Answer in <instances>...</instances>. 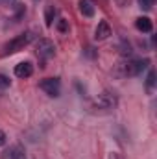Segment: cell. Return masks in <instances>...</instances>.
Masks as SVG:
<instances>
[{"label":"cell","instance_id":"13","mask_svg":"<svg viewBox=\"0 0 157 159\" xmlns=\"http://www.w3.org/2000/svg\"><path fill=\"white\" fill-rule=\"evenodd\" d=\"M154 83H155V74L150 70V74H148V80H146V89H148V91H152V89H154Z\"/></svg>","mask_w":157,"mask_h":159},{"label":"cell","instance_id":"4","mask_svg":"<svg viewBox=\"0 0 157 159\" xmlns=\"http://www.w3.org/2000/svg\"><path fill=\"white\" fill-rule=\"evenodd\" d=\"M39 85L48 96H54V98H56V96H59V93H61V83H59L57 78H44Z\"/></svg>","mask_w":157,"mask_h":159},{"label":"cell","instance_id":"17","mask_svg":"<svg viewBox=\"0 0 157 159\" xmlns=\"http://www.w3.org/2000/svg\"><path fill=\"white\" fill-rule=\"evenodd\" d=\"M107 159H124L120 154H117V152H111L109 156H107Z\"/></svg>","mask_w":157,"mask_h":159},{"label":"cell","instance_id":"12","mask_svg":"<svg viewBox=\"0 0 157 159\" xmlns=\"http://www.w3.org/2000/svg\"><path fill=\"white\" fill-rule=\"evenodd\" d=\"M57 30H59L61 34H67V32H69V20L59 19V22H57Z\"/></svg>","mask_w":157,"mask_h":159},{"label":"cell","instance_id":"5","mask_svg":"<svg viewBox=\"0 0 157 159\" xmlns=\"http://www.w3.org/2000/svg\"><path fill=\"white\" fill-rule=\"evenodd\" d=\"M37 54H39L43 59H48V57H54V54H56V46H54V43L48 39H41L37 43Z\"/></svg>","mask_w":157,"mask_h":159},{"label":"cell","instance_id":"15","mask_svg":"<svg viewBox=\"0 0 157 159\" xmlns=\"http://www.w3.org/2000/svg\"><path fill=\"white\" fill-rule=\"evenodd\" d=\"M139 4H141V7H144V9H152L154 0H139Z\"/></svg>","mask_w":157,"mask_h":159},{"label":"cell","instance_id":"3","mask_svg":"<svg viewBox=\"0 0 157 159\" xmlns=\"http://www.w3.org/2000/svg\"><path fill=\"white\" fill-rule=\"evenodd\" d=\"M117 106H118V98L111 91L100 93L92 102V109H100V111H109V109H115Z\"/></svg>","mask_w":157,"mask_h":159},{"label":"cell","instance_id":"18","mask_svg":"<svg viewBox=\"0 0 157 159\" xmlns=\"http://www.w3.org/2000/svg\"><path fill=\"white\" fill-rule=\"evenodd\" d=\"M0 2H9V0H0Z\"/></svg>","mask_w":157,"mask_h":159},{"label":"cell","instance_id":"2","mask_svg":"<svg viewBox=\"0 0 157 159\" xmlns=\"http://www.w3.org/2000/svg\"><path fill=\"white\" fill-rule=\"evenodd\" d=\"M34 34L32 32H24V34H20V35H15L13 39L9 41V43H6L4 44V50H2V56H7V54H15V52H20V50H24L32 41H34Z\"/></svg>","mask_w":157,"mask_h":159},{"label":"cell","instance_id":"7","mask_svg":"<svg viewBox=\"0 0 157 159\" xmlns=\"http://www.w3.org/2000/svg\"><path fill=\"white\" fill-rule=\"evenodd\" d=\"M32 74H34V65L30 61H22V63L15 65V76L17 78L24 80V78H30Z\"/></svg>","mask_w":157,"mask_h":159},{"label":"cell","instance_id":"9","mask_svg":"<svg viewBox=\"0 0 157 159\" xmlns=\"http://www.w3.org/2000/svg\"><path fill=\"white\" fill-rule=\"evenodd\" d=\"M135 26H137L139 32H144V34H150L152 28H154V24H152V20L148 17H139L137 22H135Z\"/></svg>","mask_w":157,"mask_h":159},{"label":"cell","instance_id":"14","mask_svg":"<svg viewBox=\"0 0 157 159\" xmlns=\"http://www.w3.org/2000/svg\"><path fill=\"white\" fill-rule=\"evenodd\" d=\"M9 83H11L9 78H6L4 74H0V89H7V87H9Z\"/></svg>","mask_w":157,"mask_h":159},{"label":"cell","instance_id":"16","mask_svg":"<svg viewBox=\"0 0 157 159\" xmlns=\"http://www.w3.org/2000/svg\"><path fill=\"white\" fill-rule=\"evenodd\" d=\"M6 143H7V137H6V133L0 129V146H4Z\"/></svg>","mask_w":157,"mask_h":159},{"label":"cell","instance_id":"10","mask_svg":"<svg viewBox=\"0 0 157 159\" xmlns=\"http://www.w3.org/2000/svg\"><path fill=\"white\" fill-rule=\"evenodd\" d=\"M9 159H26L24 148L22 146H13L11 152H9Z\"/></svg>","mask_w":157,"mask_h":159},{"label":"cell","instance_id":"6","mask_svg":"<svg viewBox=\"0 0 157 159\" xmlns=\"http://www.w3.org/2000/svg\"><path fill=\"white\" fill-rule=\"evenodd\" d=\"M107 37H111V26L107 20H100L96 30H94V39L96 41H105Z\"/></svg>","mask_w":157,"mask_h":159},{"label":"cell","instance_id":"1","mask_svg":"<svg viewBox=\"0 0 157 159\" xmlns=\"http://www.w3.org/2000/svg\"><path fill=\"white\" fill-rule=\"evenodd\" d=\"M146 65H148V59H144V61H141V59H137V61H124V63L117 65L115 76H118V78L137 76V74H141L146 69Z\"/></svg>","mask_w":157,"mask_h":159},{"label":"cell","instance_id":"11","mask_svg":"<svg viewBox=\"0 0 157 159\" xmlns=\"http://www.w3.org/2000/svg\"><path fill=\"white\" fill-rule=\"evenodd\" d=\"M54 17H56V9L52 6H48L46 11H44V24L46 26H52L54 24Z\"/></svg>","mask_w":157,"mask_h":159},{"label":"cell","instance_id":"8","mask_svg":"<svg viewBox=\"0 0 157 159\" xmlns=\"http://www.w3.org/2000/svg\"><path fill=\"white\" fill-rule=\"evenodd\" d=\"M78 9L79 13L83 15V17H94V6H92V2L91 0H79L78 2Z\"/></svg>","mask_w":157,"mask_h":159}]
</instances>
